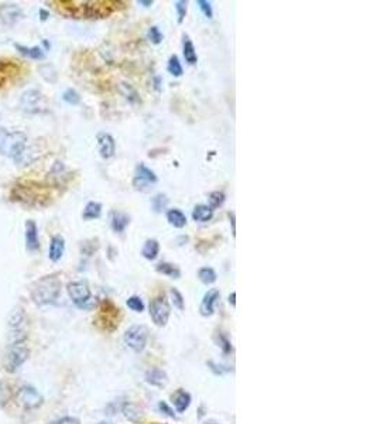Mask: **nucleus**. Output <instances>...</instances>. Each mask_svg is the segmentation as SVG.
<instances>
[{
    "instance_id": "nucleus-14",
    "label": "nucleus",
    "mask_w": 377,
    "mask_h": 424,
    "mask_svg": "<svg viewBox=\"0 0 377 424\" xmlns=\"http://www.w3.org/2000/svg\"><path fill=\"white\" fill-rule=\"evenodd\" d=\"M26 245H27V249L31 250V252H36V250L40 249L37 223L31 219L26 222Z\"/></svg>"
},
{
    "instance_id": "nucleus-26",
    "label": "nucleus",
    "mask_w": 377,
    "mask_h": 424,
    "mask_svg": "<svg viewBox=\"0 0 377 424\" xmlns=\"http://www.w3.org/2000/svg\"><path fill=\"white\" fill-rule=\"evenodd\" d=\"M156 269L158 273H163V275L171 277V279H180L181 277V270L171 263H167V262L158 263Z\"/></svg>"
},
{
    "instance_id": "nucleus-6",
    "label": "nucleus",
    "mask_w": 377,
    "mask_h": 424,
    "mask_svg": "<svg viewBox=\"0 0 377 424\" xmlns=\"http://www.w3.org/2000/svg\"><path fill=\"white\" fill-rule=\"evenodd\" d=\"M170 304L164 297H156L150 303V315L157 327H164L170 320Z\"/></svg>"
},
{
    "instance_id": "nucleus-19",
    "label": "nucleus",
    "mask_w": 377,
    "mask_h": 424,
    "mask_svg": "<svg viewBox=\"0 0 377 424\" xmlns=\"http://www.w3.org/2000/svg\"><path fill=\"white\" fill-rule=\"evenodd\" d=\"M183 54H184L185 61L189 65H193L198 63V56H196L193 43L187 34H184V37H183Z\"/></svg>"
},
{
    "instance_id": "nucleus-4",
    "label": "nucleus",
    "mask_w": 377,
    "mask_h": 424,
    "mask_svg": "<svg viewBox=\"0 0 377 424\" xmlns=\"http://www.w3.org/2000/svg\"><path fill=\"white\" fill-rule=\"evenodd\" d=\"M9 327V340L11 342H19L26 340L27 335V315L23 308H14L7 321Z\"/></svg>"
},
{
    "instance_id": "nucleus-38",
    "label": "nucleus",
    "mask_w": 377,
    "mask_h": 424,
    "mask_svg": "<svg viewBox=\"0 0 377 424\" xmlns=\"http://www.w3.org/2000/svg\"><path fill=\"white\" fill-rule=\"evenodd\" d=\"M196 3H198L199 9H201V11L203 13V16H205V17H208V19H212L213 11H212L211 3H209V1H206V0H198Z\"/></svg>"
},
{
    "instance_id": "nucleus-7",
    "label": "nucleus",
    "mask_w": 377,
    "mask_h": 424,
    "mask_svg": "<svg viewBox=\"0 0 377 424\" xmlns=\"http://www.w3.org/2000/svg\"><path fill=\"white\" fill-rule=\"evenodd\" d=\"M17 400L19 403L23 407L26 409H37L40 406L43 405L44 399H43V395L38 392L37 389H34L33 386H23L20 387L19 392H17Z\"/></svg>"
},
{
    "instance_id": "nucleus-33",
    "label": "nucleus",
    "mask_w": 377,
    "mask_h": 424,
    "mask_svg": "<svg viewBox=\"0 0 377 424\" xmlns=\"http://www.w3.org/2000/svg\"><path fill=\"white\" fill-rule=\"evenodd\" d=\"M63 99H64L66 103H69V105H78V103L81 102V96H79V93L76 92L75 89L69 88V89L64 91V93H63Z\"/></svg>"
},
{
    "instance_id": "nucleus-37",
    "label": "nucleus",
    "mask_w": 377,
    "mask_h": 424,
    "mask_svg": "<svg viewBox=\"0 0 377 424\" xmlns=\"http://www.w3.org/2000/svg\"><path fill=\"white\" fill-rule=\"evenodd\" d=\"M10 397H11V390H10V387L7 386L4 382H1V383H0V406L7 405V402L10 400Z\"/></svg>"
},
{
    "instance_id": "nucleus-31",
    "label": "nucleus",
    "mask_w": 377,
    "mask_h": 424,
    "mask_svg": "<svg viewBox=\"0 0 377 424\" xmlns=\"http://www.w3.org/2000/svg\"><path fill=\"white\" fill-rule=\"evenodd\" d=\"M120 92H122V95H123L127 101L131 102V103L138 102L137 92H136L130 85H127V83H120Z\"/></svg>"
},
{
    "instance_id": "nucleus-11",
    "label": "nucleus",
    "mask_w": 377,
    "mask_h": 424,
    "mask_svg": "<svg viewBox=\"0 0 377 424\" xmlns=\"http://www.w3.org/2000/svg\"><path fill=\"white\" fill-rule=\"evenodd\" d=\"M23 17V11L17 4H1L0 6V20L6 26L16 24Z\"/></svg>"
},
{
    "instance_id": "nucleus-22",
    "label": "nucleus",
    "mask_w": 377,
    "mask_h": 424,
    "mask_svg": "<svg viewBox=\"0 0 377 424\" xmlns=\"http://www.w3.org/2000/svg\"><path fill=\"white\" fill-rule=\"evenodd\" d=\"M14 47H16V50L19 51L21 56L31 58V60H43L46 57L41 47H26L20 46V44H14Z\"/></svg>"
},
{
    "instance_id": "nucleus-46",
    "label": "nucleus",
    "mask_w": 377,
    "mask_h": 424,
    "mask_svg": "<svg viewBox=\"0 0 377 424\" xmlns=\"http://www.w3.org/2000/svg\"><path fill=\"white\" fill-rule=\"evenodd\" d=\"M98 424H113V423H112V422H101V423H98Z\"/></svg>"
},
{
    "instance_id": "nucleus-34",
    "label": "nucleus",
    "mask_w": 377,
    "mask_h": 424,
    "mask_svg": "<svg viewBox=\"0 0 377 424\" xmlns=\"http://www.w3.org/2000/svg\"><path fill=\"white\" fill-rule=\"evenodd\" d=\"M126 304L129 307L130 310H133L134 313H141L144 310V304L141 301V298L137 297V295H131L129 300L126 301Z\"/></svg>"
},
{
    "instance_id": "nucleus-30",
    "label": "nucleus",
    "mask_w": 377,
    "mask_h": 424,
    "mask_svg": "<svg viewBox=\"0 0 377 424\" xmlns=\"http://www.w3.org/2000/svg\"><path fill=\"white\" fill-rule=\"evenodd\" d=\"M167 205H168V198L164 194H157L156 197L151 200V207H153V210L156 212L164 211L167 208Z\"/></svg>"
},
{
    "instance_id": "nucleus-36",
    "label": "nucleus",
    "mask_w": 377,
    "mask_h": 424,
    "mask_svg": "<svg viewBox=\"0 0 377 424\" xmlns=\"http://www.w3.org/2000/svg\"><path fill=\"white\" fill-rule=\"evenodd\" d=\"M147 37L153 44H160V43L163 41V34H161L160 28L157 27V26H153V27L148 28Z\"/></svg>"
},
{
    "instance_id": "nucleus-3",
    "label": "nucleus",
    "mask_w": 377,
    "mask_h": 424,
    "mask_svg": "<svg viewBox=\"0 0 377 424\" xmlns=\"http://www.w3.org/2000/svg\"><path fill=\"white\" fill-rule=\"evenodd\" d=\"M30 350H28L26 341L11 342L9 345V350L4 358V366L7 372H16L19 368L28 359Z\"/></svg>"
},
{
    "instance_id": "nucleus-5",
    "label": "nucleus",
    "mask_w": 377,
    "mask_h": 424,
    "mask_svg": "<svg viewBox=\"0 0 377 424\" xmlns=\"http://www.w3.org/2000/svg\"><path fill=\"white\" fill-rule=\"evenodd\" d=\"M148 340V330L144 325H133L125 334V344L136 352L146 348Z\"/></svg>"
},
{
    "instance_id": "nucleus-17",
    "label": "nucleus",
    "mask_w": 377,
    "mask_h": 424,
    "mask_svg": "<svg viewBox=\"0 0 377 424\" xmlns=\"http://www.w3.org/2000/svg\"><path fill=\"white\" fill-rule=\"evenodd\" d=\"M173 403H174L175 410L178 413H184L191 405V395L183 389H180V390H177L175 395H173Z\"/></svg>"
},
{
    "instance_id": "nucleus-39",
    "label": "nucleus",
    "mask_w": 377,
    "mask_h": 424,
    "mask_svg": "<svg viewBox=\"0 0 377 424\" xmlns=\"http://www.w3.org/2000/svg\"><path fill=\"white\" fill-rule=\"evenodd\" d=\"M218 340H219V345H221V348L223 350V352H230L232 351V345H230V341L223 335V334H219V337H218Z\"/></svg>"
},
{
    "instance_id": "nucleus-40",
    "label": "nucleus",
    "mask_w": 377,
    "mask_h": 424,
    "mask_svg": "<svg viewBox=\"0 0 377 424\" xmlns=\"http://www.w3.org/2000/svg\"><path fill=\"white\" fill-rule=\"evenodd\" d=\"M158 409H160V412H163L164 415L168 416V417H171V419H174L175 415H174V410L170 407V406L167 405L166 402H160L158 403Z\"/></svg>"
},
{
    "instance_id": "nucleus-15",
    "label": "nucleus",
    "mask_w": 377,
    "mask_h": 424,
    "mask_svg": "<svg viewBox=\"0 0 377 424\" xmlns=\"http://www.w3.org/2000/svg\"><path fill=\"white\" fill-rule=\"evenodd\" d=\"M65 252V240L61 235H56L53 236L51 239V243H50V252H48V256L53 262H58L61 260V258L64 256Z\"/></svg>"
},
{
    "instance_id": "nucleus-13",
    "label": "nucleus",
    "mask_w": 377,
    "mask_h": 424,
    "mask_svg": "<svg viewBox=\"0 0 377 424\" xmlns=\"http://www.w3.org/2000/svg\"><path fill=\"white\" fill-rule=\"evenodd\" d=\"M219 290L218 288H211L206 294L203 295L202 303H201V307H199V311H201V315L203 317H211L213 311H215V303L219 300Z\"/></svg>"
},
{
    "instance_id": "nucleus-12",
    "label": "nucleus",
    "mask_w": 377,
    "mask_h": 424,
    "mask_svg": "<svg viewBox=\"0 0 377 424\" xmlns=\"http://www.w3.org/2000/svg\"><path fill=\"white\" fill-rule=\"evenodd\" d=\"M98 147H99V153L103 158H111V157L115 156V151H116V143H115V139L112 135L109 133H105L102 132L98 135Z\"/></svg>"
},
{
    "instance_id": "nucleus-2",
    "label": "nucleus",
    "mask_w": 377,
    "mask_h": 424,
    "mask_svg": "<svg viewBox=\"0 0 377 424\" xmlns=\"http://www.w3.org/2000/svg\"><path fill=\"white\" fill-rule=\"evenodd\" d=\"M26 141H27V136L23 132L7 133L4 130V133L0 138V153L11 158H17L24 151Z\"/></svg>"
},
{
    "instance_id": "nucleus-45",
    "label": "nucleus",
    "mask_w": 377,
    "mask_h": 424,
    "mask_svg": "<svg viewBox=\"0 0 377 424\" xmlns=\"http://www.w3.org/2000/svg\"><path fill=\"white\" fill-rule=\"evenodd\" d=\"M235 298H236V293H235V291H233V293H232V294L229 295V303L232 305H233V307H235V305H236V300H235Z\"/></svg>"
},
{
    "instance_id": "nucleus-21",
    "label": "nucleus",
    "mask_w": 377,
    "mask_h": 424,
    "mask_svg": "<svg viewBox=\"0 0 377 424\" xmlns=\"http://www.w3.org/2000/svg\"><path fill=\"white\" fill-rule=\"evenodd\" d=\"M213 216V210L209 208L208 205L199 204L193 208L192 211V219L196 222H208L211 221Z\"/></svg>"
},
{
    "instance_id": "nucleus-42",
    "label": "nucleus",
    "mask_w": 377,
    "mask_h": 424,
    "mask_svg": "<svg viewBox=\"0 0 377 424\" xmlns=\"http://www.w3.org/2000/svg\"><path fill=\"white\" fill-rule=\"evenodd\" d=\"M228 215H229L230 223H232V233H233V236H236V222H235V212H229Z\"/></svg>"
},
{
    "instance_id": "nucleus-47",
    "label": "nucleus",
    "mask_w": 377,
    "mask_h": 424,
    "mask_svg": "<svg viewBox=\"0 0 377 424\" xmlns=\"http://www.w3.org/2000/svg\"><path fill=\"white\" fill-rule=\"evenodd\" d=\"M205 424H219V423H216V422H206Z\"/></svg>"
},
{
    "instance_id": "nucleus-10",
    "label": "nucleus",
    "mask_w": 377,
    "mask_h": 424,
    "mask_svg": "<svg viewBox=\"0 0 377 424\" xmlns=\"http://www.w3.org/2000/svg\"><path fill=\"white\" fill-rule=\"evenodd\" d=\"M157 183V175L153 170H150L148 167H146L143 163H140L136 167V177H134V181H133V185L137 188V190H146L147 187H150L151 184H156Z\"/></svg>"
},
{
    "instance_id": "nucleus-20",
    "label": "nucleus",
    "mask_w": 377,
    "mask_h": 424,
    "mask_svg": "<svg viewBox=\"0 0 377 424\" xmlns=\"http://www.w3.org/2000/svg\"><path fill=\"white\" fill-rule=\"evenodd\" d=\"M167 221L170 222V225H173L174 228H184L187 225V216L183 211H180L178 208H174V210H170L167 212Z\"/></svg>"
},
{
    "instance_id": "nucleus-41",
    "label": "nucleus",
    "mask_w": 377,
    "mask_h": 424,
    "mask_svg": "<svg viewBox=\"0 0 377 424\" xmlns=\"http://www.w3.org/2000/svg\"><path fill=\"white\" fill-rule=\"evenodd\" d=\"M57 424H79V420L75 419V417H64V419H61Z\"/></svg>"
},
{
    "instance_id": "nucleus-24",
    "label": "nucleus",
    "mask_w": 377,
    "mask_h": 424,
    "mask_svg": "<svg viewBox=\"0 0 377 424\" xmlns=\"http://www.w3.org/2000/svg\"><path fill=\"white\" fill-rule=\"evenodd\" d=\"M158 252H160V243L158 240L156 239H147L143 249H141V255L143 258L147 259V260H154V259L158 256Z\"/></svg>"
},
{
    "instance_id": "nucleus-23",
    "label": "nucleus",
    "mask_w": 377,
    "mask_h": 424,
    "mask_svg": "<svg viewBox=\"0 0 377 424\" xmlns=\"http://www.w3.org/2000/svg\"><path fill=\"white\" fill-rule=\"evenodd\" d=\"M123 413H125V417L131 423H141L144 419L143 412L138 409L137 406L131 405V403H126L123 406Z\"/></svg>"
},
{
    "instance_id": "nucleus-35",
    "label": "nucleus",
    "mask_w": 377,
    "mask_h": 424,
    "mask_svg": "<svg viewBox=\"0 0 377 424\" xmlns=\"http://www.w3.org/2000/svg\"><path fill=\"white\" fill-rule=\"evenodd\" d=\"M175 10H177V16H178V23L181 24L184 21L187 16V10H188V3L185 0H178L174 3Z\"/></svg>"
},
{
    "instance_id": "nucleus-9",
    "label": "nucleus",
    "mask_w": 377,
    "mask_h": 424,
    "mask_svg": "<svg viewBox=\"0 0 377 424\" xmlns=\"http://www.w3.org/2000/svg\"><path fill=\"white\" fill-rule=\"evenodd\" d=\"M41 102H43V93L38 89H28L23 92L20 98L21 109L27 113H38L41 111Z\"/></svg>"
},
{
    "instance_id": "nucleus-18",
    "label": "nucleus",
    "mask_w": 377,
    "mask_h": 424,
    "mask_svg": "<svg viewBox=\"0 0 377 424\" xmlns=\"http://www.w3.org/2000/svg\"><path fill=\"white\" fill-rule=\"evenodd\" d=\"M146 380H147V383L153 385V386L163 387L167 385L168 378H167L166 372L161 369H150L146 373Z\"/></svg>"
},
{
    "instance_id": "nucleus-25",
    "label": "nucleus",
    "mask_w": 377,
    "mask_h": 424,
    "mask_svg": "<svg viewBox=\"0 0 377 424\" xmlns=\"http://www.w3.org/2000/svg\"><path fill=\"white\" fill-rule=\"evenodd\" d=\"M102 213V205L99 203H95V201H91V203L86 204L85 210L82 212V218L83 219H96L99 218Z\"/></svg>"
},
{
    "instance_id": "nucleus-8",
    "label": "nucleus",
    "mask_w": 377,
    "mask_h": 424,
    "mask_svg": "<svg viewBox=\"0 0 377 424\" xmlns=\"http://www.w3.org/2000/svg\"><path fill=\"white\" fill-rule=\"evenodd\" d=\"M66 290L71 300L78 307H85V304L91 300V290L85 282H72L68 284Z\"/></svg>"
},
{
    "instance_id": "nucleus-43",
    "label": "nucleus",
    "mask_w": 377,
    "mask_h": 424,
    "mask_svg": "<svg viewBox=\"0 0 377 424\" xmlns=\"http://www.w3.org/2000/svg\"><path fill=\"white\" fill-rule=\"evenodd\" d=\"M48 17H50V13H48L47 10H44V9L40 10V19H41V21H46Z\"/></svg>"
},
{
    "instance_id": "nucleus-29",
    "label": "nucleus",
    "mask_w": 377,
    "mask_h": 424,
    "mask_svg": "<svg viewBox=\"0 0 377 424\" xmlns=\"http://www.w3.org/2000/svg\"><path fill=\"white\" fill-rule=\"evenodd\" d=\"M225 200H226V195H225L223 191H212V193L208 195V203H209L208 207L212 208V210L219 208V207L223 205Z\"/></svg>"
},
{
    "instance_id": "nucleus-1",
    "label": "nucleus",
    "mask_w": 377,
    "mask_h": 424,
    "mask_svg": "<svg viewBox=\"0 0 377 424\" xmlns=\"http://www.w3.org/2000/svg\"><path fill=\"white\" fill-rule=\"evenodd\" d=\"M61 291V282L57 276H47L37 280L31 288V298L38 305L53 304Z\"/></svg>"
},
{
    "instance_id": "nucleus-44",
    "label": "nucleus",
    "mask_w": 377,
    "mask_h": 424,
    "mask_svg": "<svg viewBox=\"0 0 377 424\" xmlns=\"http://www.w3.org/2000/svg\"><path fill=\"white\" fill-rule=\"evenodd\" d=\"M138 4H141V6H144V7H150V6H153V0H138L137 1Z\"/></svg>"
},
{
    "instance_id": "nucleus-32",
    "label": "nucleus",
    "mask_w": 377,
    "mask_h": 424,
    "mask_svg": "<svg viewBox=\"0 0 377 424\" xmlns=\"http://www.w3.org/2000/svg\"><path fill=\"white\" fill-rule=\"evenodd\" d=\"M170 295H171V300H173L174 307H177L180 311H183L185 307V300L183 294H181L177 288H171V290H170Z\"/></svg>"
},
{
    "instance_id": "nucleus-27",
    "label": "nucleus",
    "mask_w": 377,
    "mask_h": 424,
    "mask_svg": "<svg viewBox=\"0 0 377 424\" xmlns=\"http://www.w3.org/2000/svg\"><path fill=\"white\" fill-rule=\"evenodd\" d=\"M167 71L173 75V76H177V78L183 75L184 70H183V65H181V63H180V58H178V57L177 56L170 57V60H168V65H167Z\"/></svg>"
},
{
    "instance_id": "nucleus-28",
    "label": "nucleus",
    "mask_w": 377,
    "mask_h": 424,
    "mask_svg": "<svg viewBox=\"0 0 377 424\" xmlns=\"http://www.w3.org/2000/svg\"><path fill=\"white\" fill-rule=\"evenodd\" d=\"M198 277H199V280L202 282L203 284H212V283H215L216 282V279H218V276H216V272L213 270L212 268H202L199 272H198Z\"/></svg>"
},
{
    "instance_id": "nucleus-16",
    "label": "nucleus",
    "mask_w": 377,
    "mask_h": 424,
    "mask_svg": "<svg viewBox=\"0 0 377 424\" xmlns=\"http://www.w3.org/2000/svg\"><path fill=\"white\" fill-rule=\"evenodd\" d=\"M129 223H130V218L127 213H125V212H119V211L112 212L111 226H112V229L116 232V233H122V232L127 228V225H129Z\"/></svg>"
}]
</instances>
